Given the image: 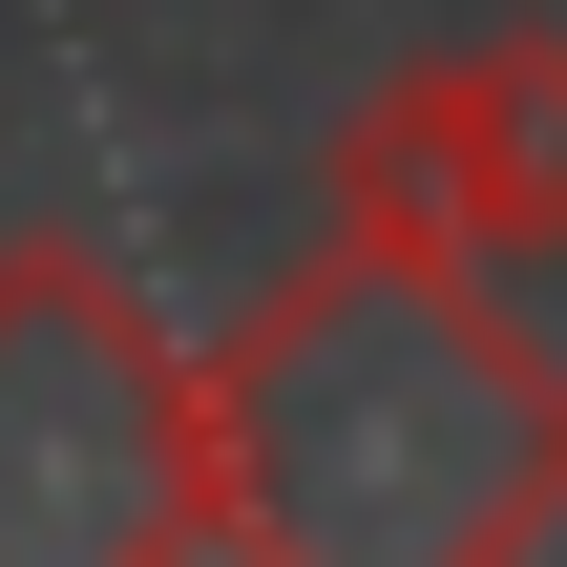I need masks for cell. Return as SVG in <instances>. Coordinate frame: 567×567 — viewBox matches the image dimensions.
I'll return each mask as SVG.
<instances>
[{
    "label": "cell",
    "mask_w": 567,
    "mask_h": 567,
    "mask_svg": "<svg viewBox=\"0 0 567 567\" xmlns=\"http://www.w3.org/2000/svg\"><path fill=\"white\" fill-rule=\"evenodd\" d=\"M210 484L274 567H505L567 526V358L484 252L316 231L210 337Z\"/></svg>",
    "instance_id": "obj_1"
},
{
    "label": "cell",
    "mask_w": 567,
    "mask_h": 567,
    "mask_svg": "<svg viewBox=\"0 0 567 567\" xmlns=\"http://www.w3.org/2000/svg\"><path fill=\"white\" fill-rule=\"evenodd\" d=\"M231 547L210 358L63 231L0 252V567H168Z\"/></svg>",
    "instance_id": "obj_2"
},
{
    "label": "cell",
    "mask_w": 567,
    "mask_h": 567,
    "mask_svg": "<svg viewBox=\"0 0 567 567\" xmlns=\"http://www.w3.org/2000/svg\"><path fill=\"white\" fill-rule=\"evenodd\" d=\"M337 231H400V252H567V21L505 42H421L400 84H358L337 126Z\"/></svg>",
    "instance_id": "obj_3"
}]
</instances>
